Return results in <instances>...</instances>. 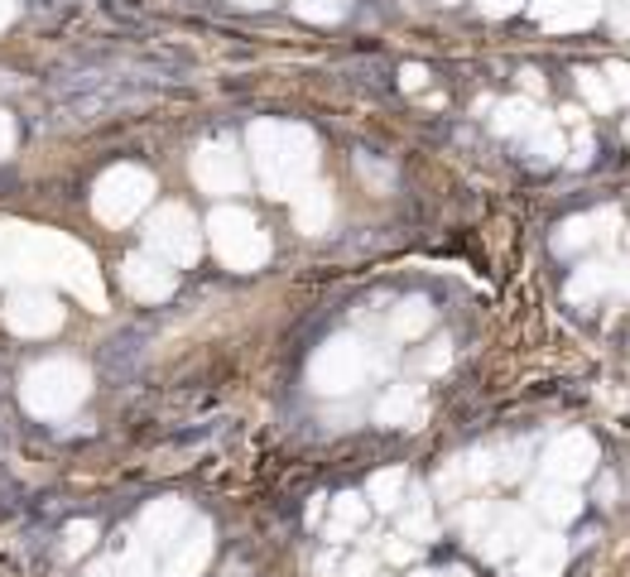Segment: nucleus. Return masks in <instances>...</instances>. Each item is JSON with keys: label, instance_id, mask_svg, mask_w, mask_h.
I'll list each match as a JSON object with an SVG mask.
<instances>
[{"label": "nucleus", "instance_id": "obj_1", "mask_svg": "<svg viewBox=\"0 0 630 577\" xmlns=\"http://www.w3.org/2000/svg\"><path fill=\"white\" fill-rule=\"evenodd\" d=\"M92 395V370L72 356H44L24 370L20 380V404L30 409L44 424H58V419H72Z\"/></svg>", "mask_w": 630, "mask_h": 577}, {"label": "nucleus", "instance_id": "obj_2", "mask_svg": "<svg viewBox=\"0 0 630 577\" xmlns=\"http://www.w3.org/2000/svg\"><path fill=\"white\" fill-rule=\"evenodd\" d=\"M150 192H154V184H150V174H144V168L116 164V168H106V174L96 178V188H92V212L102 216V222L120 226V222H130V216H136L144 202H150Z\"/></svg>", "mask_w": 630, "mask_h": 577}, {"label": "nucleus", "instance_id": "obj_3", "mask_svg": "<svg viewBox=\"0 0 630 577\" xmlns=\"http://www.w3.org/2000/svg\"><path fill=\"white\" fill-rule=\"evenodd\" d=\"M0 322L15 337H54L63 328V304L48 288H15V294H5Z\"/></svg>", "mask_w": 630, "mask_h": 577}, {"label": "nucleus", "instance_id": "obj_4", "mask_svg": "<svg viewBox=\"0 0 630 577\" xmlns=\"http://www.w3.org/2000/svg\"><path fill=\"white\" fill-rule=\"evenodd\" d=\"M120 280H126V288L136 298H164L168 288H174V274H168L164 260H154V256H130L120 264Z\"/></svg>", "mask_w": 630, "mask_h": 577}, {"label": "nucleus", "instance_id": "obj_5", "mask_svg": "<svg viewBox=\"0 0 630 577\" xmlns=\"http://www.w3.org/2000/svg\"><path fill=\"white\" fill-rule=\"evenodd\" d=\"M150 246L160 250V256L188 260V256H192V240H188V216L178 212V208H164V212L150 222Z\"/></svg>", "mask_w": 630, "mask_h": 577}, {"label": "nucleus", "instance_id": "obj_6", "mask_svg": "<svg viewBox=\"0 0 630 577\" xmlns=\"http://www.w3.org/2000/svg\"><path fill=\"white\" fill-rule=\"evenodd\" d=\"M174 520H178V505H154V510H144V534H150L154 544H168Z\"/></svg>", "mask_w": 630, "mask_h": 577}, {"label": "nucleus", "instance_id": "obj_7", "mask_svg": "<svg viewBox=\"0 0 630 577\" xmlns=\"http://www.w3.org/2000/svg\"><path fill=\"white\" fill-rule=\"evenodd\" d=\"M63 539H68L63 549H68V553H78V549H88L92 539H96V525H92V520H82V525H68V529H63Z\"/></svg>", "mask_w": 630, "mask_h": 577}, {"label": "nucleus", "instance_id": "obj_8", "mask_svg": "<svg viewBox=\"0 0 630 577\" xmlns=\"http://www.w3.org/2000/svg\"><path fill=\"white\" fill-rule=\"evenodd\" d=\"M10 150H15V116L0 111V160H5Z\"/></svg>", "mask_w": 630, "mask_h": 577}, {"label": "nucleus", "instance_id": "obj_9", "mask_svg": "<svg viewBox=\"0 0 630 577\" xmlns=\"http://www.w3.org/2000/svg\"><path fill=\"white\" fill-rule=\"evenodd\" d=\"M15 15H20V0H0V30H10Z\"/></svg>", "mask_w": 630, "mask_h": 577}, {"label": "nucleus", "instance_id": "obj_10", "mask_svg": "<svg viewBox=\"0 0 630 577\" xmlns=\"http://www.w3.org/2000/svg\"><path fill=\"white\" fill-rule=\"evenodd\" d=\"M82 577H116V563H92Z\"/></svg>", "mask_w": 630, "mask_h": 577}]
</instances>
